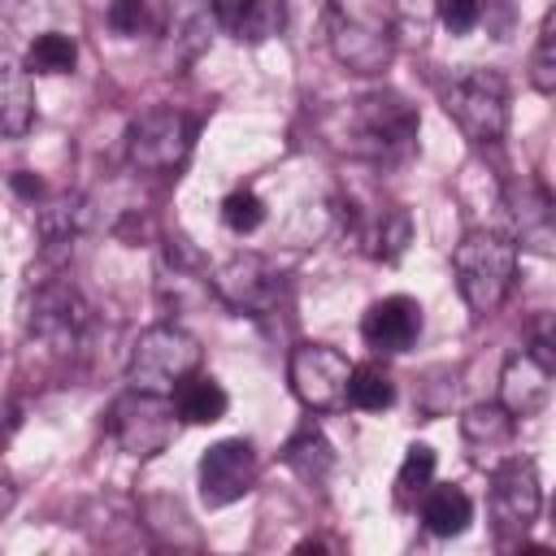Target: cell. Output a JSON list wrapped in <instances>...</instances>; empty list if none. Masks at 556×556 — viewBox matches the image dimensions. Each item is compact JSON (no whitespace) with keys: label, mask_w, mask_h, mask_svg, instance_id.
<instances>
[{"label":"cell","mask_w":556,"mask_h":556,"mask_svg":"<svg viewBox=\"0 0 556 556\" xmlns=\"http://www.w3.org/2000/svg\"><path fill=\"white\" fill-rule=\"evenodd\" d=\"M326 43L348 74H382L395 61V4L326 0Z\"/></svg>","instance_id":"1"},{"label":"cell","mask_w":556,"mask_h":556,"mask_svg":"<svg viewBox=\"0 0 556 556\" xmlns=\"http://www.w3.org/2000/svg\"><path fill=\"white\" fill-rule=\"evenodd\" d=\"M91 321H96L91 304L56 265H52V274L30 278L26 300H22V326H26V339L39 343L48 356L70 361L87 343Z\"/></svg>","instance_id":"2"},{"label":"cell","mask_w":556,"mask_h":556,"mask_svg":"<svg viewBox=\"0 0 556 556\" xmlns=\"http://www.w3.org/2000/svg\"><path fill=\"white\" fill-rule=\"evenodd\" d=\"M452 274L469 313L486 317L508 300L517 282V243L504 230H486V226L465 230L460 243L452 248Z\"/></svg>","instance_id":"3"},{"label":"cell","mask_w":556,"mask_h":556,"mask_svg":"<svg viewBox=\"0 0 556 556\" xmlns=\"http://www.w3.org/2000/svg\"><path fill=\"white\" fill-rule=\"evenodd\" d=\"M417 135V113L404 96L395 91H369L361 100H352L339 122L330 126V139L352 152V156H395L413 143Z\"/></svg>","instance_id":"4"},{"label":"cell","mask_w":556,"mask_h":556,"mask_svg":"<svg viewBox=\"0 0 556 556\" xmlns=\"http://www.w3.org/2000/svg\"><path fill=\"white\" fill-rule=\"evenodd\" d=\"M443 113L478 148H495L508 130V83L500 70H465L443 87Z\"/></svg>","instance_id":"5"},{"label":"cell","mask_w":556,"mask_h":556,"mask_svg":"<svg viewBox=\"0 0 556 556\" xmlns=\"http://www.w3.org/2000/svg\"><path fill=\"white\" fill-rule=\"evenodd\" d=\"M195 369H200V339L174 321L148 326L126 356V382L156 395H169Z\"/></svg>","instance_id":"6"},{"label":"cell","mask_w":556,"mask_h":556,"mask_svg":"<svg viewBox=\"0 0 556 556\" xmlns=\"http://www.w3.org/2000/svg\"><path fill=\"white\" fill-rule=\"evenodd\" d=\"M109 434H113V443H117L126 456L152 460V456H161V452L178 439V408H174L169 395L130 387V391L117 395L113 408H109Z\"/></svg>","instance_id":"7"},{"label":"cell","mask_w":556,"mask_h":556,"mask_svg":"<svg viewBox=\"0 0 556 556\" xmlns=\"http://www.w3.org/2000/svg\"><path fill=\"white\" fill-rule=\"evenodd\" d=\"M195 148V117L182 109H148L126 130V161L139 174H174Z\"/></svg>","instance_id":"8"},{"label":"cell","mask_w":556,"mask_h":556,"mask_svg":"<svg viewBox=\"0 0 556 556\" xmlns=\"http://www.w3.org/2000/svg\"><path fill=\"white\" fill-rule=\"evenodd\" d=\"M213 295L239 317H265L282 304L287 278L256 252H239L213 269Z\"/></svg>","instance_id":"9"},{"label":"cell","mask_w":556,"mask_h":556,"mask_svg":"<svg viewBox=\"0 0 556 556\" xmlns=\"http://www.w3.org/2000/svg\"><path fill=\"white\" fill-rule=\"evenodd\" d=\"M348 356L330 343H300L291 348V361H287V378H291V391L304 408L313 413H334L343 408V391H348Z\"/></svg>","instance_id":"10"},{"label":"cell","mask_w":556,"mask_h":556,"mask_svg":"<svg viewBox=\"0 0 556 556\" xmlns=\"http://www.w3.org/2000/svg\"><path fill=\"white\" fill-rule=\"evenodd\" d=\"M486 508L500 534H521L534 526L539 508H543V486H539V469L526 456H504L500 465H491V491H486Z\"/></svg>","instance_id":"11"},{"label":"cell","mask_w":556,"mask_h":556,"mask_svg":"<svg viewBox=\"0 0 556 556\" xmlns=\"http://www.w3.org/2000/svg\"><path fill=\"white\" fill-rule=\"evenodd\" d=\"M504 213H508V239L526 252L552 256L556 252V208L552 191L539 178H517L504 187Z\"/></svg>","instance_id":"12"},{"label":"cell","mask_w":556,"mask_h":556,"mask_svg":"<svg viewBox=\"0 0 556 556\" xmlns=\"http://www.w3.org/2000/svg\"><path fill=\"white\" fill-rule=\"evenodd\" d=\"M200 500L208 508H226L243 500L256 482V447L248 439H222L200 456Z\"/></svg>","instance_id":"13"},{"label":"cell","mask_w":556,"mask_h":556,"mask_svg":"<svg viewBox=\"0 0 556 556\" xmlns=\"http://www.w3.org/2000/svg\"><path fill=\"white\" fill-rule=\"evenodd\" d=\"M156 295L174 313L200 308L213 295V274H208V265L200 261V252L187 239H169L161 248V261H156Z\"/></svg>","instance_id":"14"},{"label":"cell","mask_w":556,"mask_h":556,"mask_svg":"<svg viewBox=\"0 0 556 556\" xmlns=\"http://www.w3.org/2000/svg\"><path fill=\"white\" fill-rule=\"evenodd\" d=\"M417 334H421V304L413 295H382L361 317V339L382 356L408 352Z\"/></svg>","instance_id":"15"},{"label":"cell","mask_w":556,"mask_h":556,"mask_svg":"<svg viewBox=\"0 0 556 556\" xmlns=\"http://www.w3.org/2000/svg\"><path fill=\"white\" fill-rule=\"evenodd\" d=\"M552 365H543L534 352H513L500 369V404L521 421V417H534L547 395H552Z\"/></svg>","instance_id":"16"},{"label":"cell","mask_w":556,"mask_h":556,"mask_svg":"<svg viewBox=\"0 0 556 556\" xmlns=\"http://www.w3.org/2000/svg\"><path fill=\"white\" fill-rule=\"evenodd\" d=\"M39 239H43V261L61 269V261L74 252V243L91 230V204L83 195H52L39 213H35Z\"/></svg>","instance_id":"17"},{"label":"cell","mask_w":556,"mask_h":556,"mask_svg":"<svg viewBox=\"0 0 556 556\" xmlns=\"http://www.w3.org/2000/svg\"><path fill=\"white\" fill-rule=\"evenodd\" d=\"M460 434H465V443H469V452H473V460L478 465H500L504 456H513V439H517V417L495 400H486V404H473V408H465V417H460Z\"/></svg>","instance_id":"18"},{"label":"cell","mask_w":556,"mask_h":556,"mask_svg":"<svg viewBox=\"0 0 556 556\" xmlns=\"http://www.w3.org/2000/svg\"><path fill=\"white\" fill-rule=\"evenodd\" d=\"M35 122V87L26 61L0 52V139H22Z\"/></svg>","instance_id":"19"},{"label":"cell","mask_w":556,"mask_h":556,"mask_svg":"<svg viewBox=\"0 0 556 556\" xmlns=\"http://www.w3.org/2000/svg\"><path fill=\"white\" fill-rule=\"evenodd\" d=\"M213 22L239 43H265L282 26L278 0H213Z\"/></svg>","instance_id":"20"},{"label":"cell","mask_w":556,"mask_h":556,"mask_svg":"<svg viewBox=\"0 0 556 556\" xmlns=\"http://www.w3.org/2000/svg\"><path fill=\"white\" fill-rule=\"evenodd\" d=\"M169 400H174L178 417L191 421V426H213V421H222L226 408H230L226 387H222L217 378H208V374H187V378L169 391Z\"/></svg>","instance_id":"21"},{"label":"cell","mask_w":556,"mask_h":556,"mask_svg":"<svg viewBox=\"0 0 556 556\" xmlns=\"http://www.w3.org/2000/svg\"><path fill=\"white\" fill-rule=\"evenodd\" d=\"M473 521V500L460 486H426L421 491V526L434 539H456Z\"/></svg>","instance_id":"22"},{"label":"cell","mask_w":556,"mask_h":556,"mask_svg":"<svg viewBox=\"0 0 556 556\" xmlns=\"http://www.w3.org/2000/svg\"><path fill=\"white\" fill-rule=\"evenodd\" d=\"M213 0H169V43L182 61H191L208 43Z\"/></svg>","instance_id":"23"},{"label":"cell","mask_w":556,"mask_h":556,"mask_svg":"<svg viewBox=\"0 0 556 556\" xmlns=\"http://www.w3.org/2000/svg\"><path fill=\"white\" fill-rule=\"evenodd\" d=\"M282 460H287L304 482H321V478L334 469V447L321 439V430L304 426V430L282 447Z\"/></svg>","instance_id":"24"},{"label":"cell","mask_w":556,"mask_h":556,"mask_svg":"<svg viewBox=\"0 0 556 556\" xmlns=\"http://www.w3.org/2000/svg\"><path fill=\"white\" fill-rule=\"evenodd\" d=\"M343 404H352V408H361V413H382V408L395 404V387H391V378H387L378 365H352Z\"/></svg>","instance_id":"25"},{"label":"cell","mask_w":556,"mask_h":556,"mask_svg":"<svg viewBox=\"0 0 556 556\" xmlns=\"http://www.w3.org/2000/svg\"><path fill=\"white\" fill-rule=\"evenodd\" d=\"M74 61H78V43L61 30H43L26 48V70H35V74H70Z\"/></svg>","instance_id":"26"},{"label":"cell","mask_w":556,"mask_h":556,"mask_svg":"<svg viewBox=\"0 0 556 556\" xmlns=\"http://www.w3.org/2000/svg\"><path fill=\"white\" fill-rule=\"evenodd\" d=\"M530 83L539 96H552L556 91V13L547 9L543 13V26H539V43L530 52Z\"/></svg>","instance_id":"27"},{"label":"cell","mask_w":556,"mask_h":556,"mask_svg":"<svg viewBox=\"0 0 556 556\" xmlns=\"http://www.w3.org/2000/svg\"><path fill=\"white\" fill-rule=\"evenodd\" d=\"M430 478H434V452H430L426 443H413V447L404 452V460H400V473H395V495H400V504L417 500V495L430 486Z\"/></svg>","instance_id":"28"},{"label":"cell","mask_w":556,"mask_h":556,"mask_svg":"<svg viewBox=\"0 0 556 556\" xmlns=\"http://www.w3.org/2000/svg\"><path fill=\"white\" fill-rule=\"evenodd\" d=\"M222 222H226L235 235H252V230L265 222V204H261V195H256L252 187L230 191V195L222 200Z\"/></svg>","instance_id":"29"},{"label":"cell","mask_w":556,"mask_h":556,"mask_svg":"<svg viewBox=\"0 0 556 556\" xmlns=\"http://www.w3.org/2000/svg\"><path fill=\"white\" fill-rule=\"evenodd\" d=\"M104 22L113 35H139L148 26V0H113Z\"/></svg>","instance_id":"30"},{"label":"cell","mask_w":556,"mask_h":556,"mask_svg":"<svg viewBox=\"0 0 556 556\" xmlns=\"http://www.w3.org/2000/svg\"><path fill=\"white\" fill-rule=\"evenodd\" d=\"M478 17H482V0H439V22H443L452 35L473 30Z\"/></svg>","instance_id":"31"},{"label":"cell","mask_w":556,"mask_h":556,"mask_svg":"<svg viewBox=\"0 0 556 556\" xmlns=\"http://www.w3.org/2000/svg\"><path fill=\"white\" fill-rule=\"evenodd\" d=\"M13 187H17L26 200H39V195H43V182H39V178H30V174H13Z\"/></svg>","instance_id":"32"},{"label":"cell","mask_w":556,"mask_h":556,"mask_svg":"<svg viewBox=\"0 0 556 556\" xmlns=\"http://www.w3.org/2000/svg\"><path fill=\"white\" fill-rule=\"evenodd\" d=\"M13 500H17V491H13V482H9V473L0 469V521L9 517V508H13Z\"/></svg>","instance_id":"33"}]
</instances>
